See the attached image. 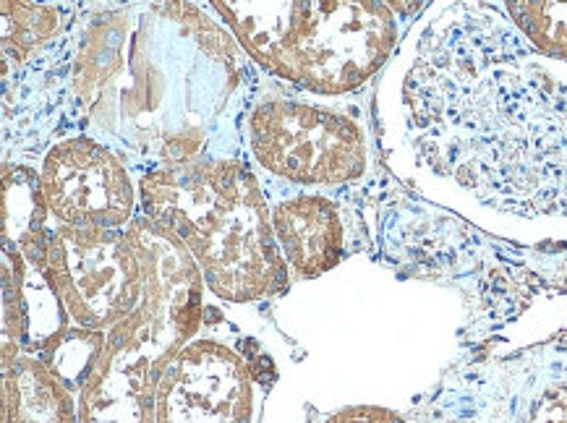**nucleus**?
I'll return each mask as SVG.
<instances>
[{"mask_svg":"<svg viewBox=\"0 0 567 423\" xmlns=\"http://www.w3.org/2000/svg\"><path fill=\"white\" fill-rule=\"evenodd\" d=\"M382 165L515 244H567V61L486 0H432L374 82Z\"/></svg>","mask_w":567,"mask_h":423,"instance_id":"nucleus-1","label":"nucleus"},{"mask_svg":"<svg viewBox=\"0 0 567 423\" xmlns=\"http://www.w3.org/2000/svg\"><path fill=\"white\" fill-rule=\"evenodd\" d=\"M53 53L65 115L136 173L244 149L265 71L207 0H76Z\"/></svg>","mask_w":567,"mask_h":423,"instance_id":"nucleus-2","label":"nucleus"},{"mask_svg":"<svg viewBox=\"0 0 567 423\" xmlns=\"http://www.w3.org/2000/svg\"><path fill=\"white\" fill-rule=\"evenodd\" d=\"M136 175L142 215L184 244L213 296L251 303L286 293L290 267L275 238L270 194L244 149Z\"/></svg>","mask_w":567,"mask_h":423,"instance_id":"nucleus-3","label":"nucleus"},{"mask_svg":"<svg viewBox=\"0 0 567 423\" xmlns=\"http://www.w3.org/2000/svg\"><path fill=\"white\" fill-rule=\"evenodd\" d=\"M267 76L348 97L372 90L405 34L384 0H207Z\"/></svg>","mask_w":567,"mask_h":423,"instance_id":"nucleus-4","label":"nucleus"},{"mask_svg":"<svg viewBox=\"0 0 567 423\" xmlns=\"http://www.w3.org/2000/svg\"><path fill=\"white\" fill-rule=\"evenodd\" d=\"M128 233L147 288L140 309L105 332L103 355L76 395V423H157L165 369L202 330L207 286L192 254L142 212Z\"/></svg>","mask_w":567,"mask_h":423,"instance_id":"nucleus-5","label":"nucleus"},{"mask_svg":"<svg viewBox=\"0 0 567 423\" xmlns=\"http://www.w3.org/2000/svg\"><path fill=\"white\" fill-rule=\"evenodd\" d=\"M246 157L265 186L348 192L380 163L369 92L324 97L261 74L241 115Z\"/></svg>","mask_w":567,"mask_h":423,"instance_id":"nucleus-6","label":"nucleus"},{"mask_svg":"<svg viewBox=\"0 0 567 423\" xmlns=\"http://www.w3.org/2000/svg\"><path fill=\"white\" fill-rule=\"evenodd\" d=\"M42 272L71 322L107 332L140 309L147 272L128 228H74L53 223Z\"/></svg>","mask_w":567,"mask_h":423,"instance_id":"nucleus-7","label":"nucleus"},{"mask_svg":"<svg viewBox=\"0 0 567 423\" xmlns=\"http://www.w3.org/2000/svg\"><path fill=\"white\" fill-rule=\"evenodd\" d=\"M437 423H567V332L465 371L437 400Z\"/></svg>","mask_w":567,"mask_h":423,"instance_id":"nucleus-8","label":"nucleus"},{"mask_svg":"<svg viewBox=\"0 0 567 423\" xmlns=\"http://www.w3.org/2000/svg\"><path fill=\"white\" fill-rule=\"evenodd\" d=\"M38 178L50 217L74 228H128L140 215V175L90 131H71L42 149Z\"/></svg>","mask_w":567,"mask_h":423,"instance_id":"nucleus-9","label":"nucleus"},{"mask_svg":"<svg viewBox=\"0 0 567 423\" xmlns=\"http://www.w3.org/2000/svg\"><path fill=\"white\" fill-rule=\"evenodd\" d=\"M257 369L215 338L178 350L157 390V423H257Z\"/></svg>","mask_w":567,"mask_h":423,"instance_id":"nucleus-10","label":"nucleus"},{"mask_svg":"<svg viewBox=\"0 0 567 423\" xmlns=\"http://www.w3.org/2000/svg\"><path fill=\"white\" fill-rule=\"evenodd\" d=\"M270 194V192H267ZM272 228L290 275L311 280L330 272L351 251V225L338 192L282 188L270 194Z\"/></svg>","mask_w":567,"mask_h":423,"instance_id":"nucleus-11","label":"nucleus"},{"mask_svg":"<svg viewBox=\"0 0 567 423\" xmlns=\"http://www.w3.org/2000/svg\"><path fill=\"white\" fill-rule=\"evenodd\" d=\"M76 3L58 0H3L6 69L19 71L48 53L69 32Z\"/></svg>","mask_w":567,"mask_h":423,"instance_id":"nucleus-12","label":"nucleus"},{"mask_svg":"<svg viewBox=\"0 0 567 423\" xmlns=\"http://www.w3.org/2000/svg\"><path fill=\"white\" fill-rule=\"evenodd\" d=\"M497 6L542 53L567 61V0H486Z\"/></svg>","mask_w":567,"mask_h":423,"instance_id":"nucleus-13","label":"nucleus"},{"mask_svg":"<svg viewBox=\"0 0 567 423\" xmlns=\"http://www.w3.org/2000/svg\"><path fill=\"white\" fill-rule=\"evenodd\" d=\"M105 348V332L86 330V327L71 324L53 345L40 353V359L48 361V367L61 376V382L69 386L74 395L82 392L86 379L92 376L100 355Z\"/></svg>","mask_w":567,"mask_h":423,"instance_id":"nucleus-14","label":"nucleus"},{"mask_svg":"<svg viewBox=\"0 0 567 423\" xmlns=\"http://www.w3.org/2000/svg\"><path fill=\"white\" fill-rule=\"evenodd\" d=\"M322 423H409L403 415L380 405H351L343 411L332 413Z\"/></svg>","mask_w":567,"mask_h":423,"instance_id":"nucleus-15","label":"nucleus"},{"mask_svg":"<svg viewBox=\"0 0 567 423\" xmlns=\"http://www.w3.org/2000/svg\"><path fill=\"white\" fill-rule=\"evenodd\" d=\"M384 3H388L390 9L398 13L400 21H403L405 29H409L413 21L421 17V11L432 3V0H384Z\"/></svg>","mask_w":567,"mask_h":423,"instance_id":"nucleus-16","label":"nucleus"}]
</instances>
